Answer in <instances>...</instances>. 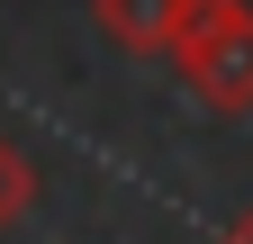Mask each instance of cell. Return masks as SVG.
<instances>
[{"label":"cell","instance_id":"cell-1","mask_svg":"<svg viewBox=\"0 0 253 244\" xmlns=\"http://www.w3.org/2000/svg\"><path fill=\"white\" fill-rule=\"evenodd\" d=\"M172 73L208 118L253 109V0H199L190 27L172 37Z\"/></svg>","mask_w":253,"mask_h":244},{"label":"cell","instance_id":"cell-2","mask_svg":"<svg viewBox=\"0 0 253 244\" xmlns=\"http://www.w3.org/2000/svg\"><path fill=\"white\" fill-rule=\"evenodd\" d=\"M190 9H199V0H90V18H100V37L118 54H172Z\"/></svg>","mask_w":253,"mask_h":244},{"label":"cell","instance_id":"cell-3","mask_svg":"<svg viewBox=\"0 0 253 244\" xmlns=\"http://www.w3.org/2000/svg\"><path fill=\"white\" fill-rule=\"evenodd\" d=\"M27 208H37V163H27L18 136H0V235H9Z\"/></svg>","mask_w":253,"mask_h":244},{"label":"cell","instance_id":"cell-4","mask_svg":"<svg viewBox=\"0 0 253 244\" xmlns=\"http://www.w3.org/2000/svg\"><path fill=\"white\" fill-rule=\"evenodd\" d=\"M217 244H253V208H244V217H235L226 235H217Z\"/></svg>","mask_w":253,"mask_h":244}]
</instances>
